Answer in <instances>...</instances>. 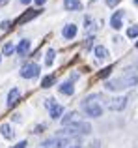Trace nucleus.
I'll list each match as a JSON object with an SVG mask.
<instances>
[{
  "mask_svg": "<svg viewBox=\"0 0 138 148\" xmlns=\"http://www.w3.org/2000/svg\"><path fill=\"white\" fill-rule=\"evenodd\" d=\"M127 98H112V99H108V103H106V109L108 111H123L125 107H127Z\"/></svg>",
  "mask_w": 138,
  "mask_h": 148,
  "instance_id": "5",
  "label": "nucleus"
},
{
  "mask_svg": "<svg viewBox=\"0 0 138 148\" xmlns=\"http://www.w3.org/2000/svg\"><path fill=\"white\" fill-rule=\"evenodd\" d=\"M64 8L66 10H82L80 0H64Z\"/></svg>",
  "mask_w": 138,
  "mask_h": 148,
  "instance_id": "15",
  "label": "nucleus"
},
{
  "mask_svg": "<svg viewBox=\"0 0 138 148\" xmlns=\"http://www.w3.org/2000/svg\"><path fill=\"white\" fill-rule=\"evenodd\" d=\"M90 133H91V126L88 122H80V120L69 124V126L62 127L58 131L60 137H80V135H90Z\"/></svg>",
  "mask_w": 138,
  "mask_h": 148,
  "instance_id": "2",
  "label": "nucleus"
},
{
  "mask_svg": "<svg viewBox=\"0 0 138 148\" xmlns=\"http://www.w3.org/2000/svg\"><path fill=\"white\" fill-rule=\"evenodd\" d=\"M7 2V0H0V6H4V4H6Z\"/></svg>",
  "mask_w": 138,
  "mask_h": 148,
  "instance_id": "30",
  "label": "nucleus"
},
{
  "mask_svg": "<svg viewBox=\"0 0 138 148\" xmlns=\"http://www.w3.org/2000/svg\"><path fill=\"white\" fill-rule=\"evenodd\" d=\"M135 47H136V49H138V40H136V43H135Z\"/></svg>",
  "mask_w": 138,
  "mask_h": 148,
  "instance_id": "31",
  "label": "nucleus"
},
{
  "mask_svg": "<svg viewBox=\"0 0 138 148\" xmlns=\"http://www.w3.org/2000/svg\"><path fill=\"white\" fill-rule=\"evenodd\" d=\"M0 133H2L4 139H13L15 137V133H13V130H11L9 124H2V126H0Z\"/></svg>",
  "mask_w": 138,
  "mask_h": 148,
  "instance_id": "12",
  "label": "nucleus"
},
{
  "mask_svg": "<svg viewBox=\"0 0 138 148\" xmlns=\"http://www.w3.org/2000/svg\"><path fill=\"white\" fill-rule=\"evenodd\" d=\"M0 60H2V56H0Z\"/></svg>",
  "mask_w": 138,
  "mask_h": 148,
  "instance_id": "34",
  "label": "nucleus"
},
{
  "mask_svg": "<svg viewBox=\"0 0 138 148\" xmlns=\"http://www.w3.org/2000/svg\"><path fill=\"white\" fill-rule=\"evenodd\" d=\"M58 90H60V94H64V96H73V94H75V86H73V83H62L58 86Z\"/></svg>",
  "mask_w": 138,
  "mask_h": 148,
  "instance_id": "11",
  "label": "nucleus"
},
{
  "mask_svg": "<svg viewBox=\"0 0 138 148\" xmlns=\"http://www.w3.org/2000/svg\"><path fill=\"white\" fill-rule=\"evenodd\" d=\"M37 75H39V66L37 64L30 62V64L22 66V69H21V77L22 79H34V77H37Z\"/></svg>",
  "mask_w": 138,
  "mask_h": 148,
  "instance_id": "4",
  "label": "nucleus"
},
{
  "mask_svg": "<svg viewBox=\"0 0 138 148\" xmlns=\"http://www.w3.org/2000/svg\"><path fill=\"white\" fill-rule=\"evenodd\" d=\"M90 148H101V143H99V141H91L90 143Z\"/></svg>",
  "mask_w": 138,
  "mask_h": 148,
  "instance_id": "24",
  "label": "nucleus"
},
{
  "mask_svg": "<svg viewBox=\"0 0 138 148\" xmlns=\"http://www.w3.org/2000/svg\"><path fill=\"white\" fill-rule=\"evenodd\" d=\"M9 25H11L9 21H2V25H0V28H2V30H7V28H9Z\"/></svg>",
  "mask_w": 138,
  "mask_h": 148,
  "instance_id": "23",
  "label": "nucleus"
},
{
  "mask_svg": "<svg viewBox=\"0 0 138 148\" xmlns=\"http://www.w3.org/2000/svg\"><path fill=\"white\" fill-rule=\"evenodd\" d=\"M93 98H88L82 101V109L84 112H86L88 116H91V118H99V116L103 114V107L99 103H95V101H91Z\"/></svg>",
  "mask_w": 138,
  "mask_h": 148,
  "instance_id": "3",
  "label": "nucleus"
},
{
  "mask_svg": "<svg viewBox=\"0 0 138 148\" xmlns=\"http://www.w3.org/2000/svg\"><path fill=\"white\" fill-rule=\"evenodd\" d=\"M121 23H123V10H118L116 13L112 15V19H110V25H112V28L120 30L121 28Z\"/></svg>",
  "mask_w": 138,
  "mask_h": 148,
  "instance_id": "6",
  "label": "nucleus"
},
{
  "mask_svg": "<svg viewBox=\"0 0 138 148\" xmlns=\"http://www.w3.org/2000/svg\"><path fill=\"white\" fill-rule=\"evenodd\" d=\"M67 148H80V145H71V146H67Z\"/></svg>",
  "mask_w": 138,
  "mask_h": 148,
  "instance_id": "29",
  "label": "nucleus"
},
{
  "mask_svg": "<svg viewBox=\"0 0 138 148\" xmlns=\"http://www.w3.org/2000/svg\"><path fill=\"white\" fill-rule=\"evenodd\" d=\"M54 49H49L47 51V56H45V64H47V66H52V64H54Z\"/></svg>",
  "mask_w": 138,
  "mask_h": 148,
  "instance_id": "18",
  "label": "nucleus"
},
{
  "mask_svg": "<svg viewBox=\"0 0 138 148\" xmlns=\"http://www.w3.org/2000/svg\"><path fill=\"white\" fill-rule=\"evenodd\" d=\"M136 68H138V62H136Z\"/></svg>",
  "mask_w": 138,
  "mask_h": 148,
  "instance_id": "33",
  "label": "nucleus"
},
{
  "mask_svg": "<svg viewBox=\"0 0 138 148\" xmlns=\"http://www.w3.org/2000/svg\"><path fill=\"white\" fill-rule=\"evenodd\" d=\"M52 84H54V75H47V77L41 79V88H49Z\"/></svg>",
  "mask_w": 138,
  "mask_h": 148,
  "instance_id": "17",
  "label": "nucleus"
},
{
  "mask_svg": "<svg viewBox=\"0 0 138 148\" xmlns=\"http://www.w3.org/2000/svg\"><path fill=\"white\" fill-rule=\"evenodd\" d=\"M62 114H64V107L62 105H52L51 107V118H54V120H58V118H62Z\"/></svg>",
  "mask_w": 138,
  "mask_h": 148,
  "instance_id": "14",
  "label": "nucleus"
},
{
  "mask_svg": "<svg viewBox=\"0 0 138 148\" xmlns=\"http://www.w3.org/2000/svg\"><path fill=\"white\" fill-rule=\"evenodd\" d=\"M108 73H110V68H106V69H103V71H101V77H106V75H108Z\"/></svg>",
  "mask_w": 138,
  "mask_h": 148,
  "instance_id": "26",
  "label": "nucleus"
},
{
  "mask_svg": "<svg viewBox=\"0 0 138 148\" xmlns=\"http://www.w3.org/2000/svg\"><path fill=\"white\" fill-rule=\"evenodd\" d=\"M93 53H95V56H97L99 60H105V58L108 56V49L103 47V45H97V47L93 49Z\"/></svg>",
  "mask_w": 138,
  "mask_h": 148,
  "instance_id": "16",
  "label": "nucleus"
},
{
  "mask_svg": "<svg viewBox=\"0 0 138 148\" xmlns=\"http://www.w3.org/2000/svg\"><path fill=\"white\" fill-rule=\"evenodd\" d=\"M15 51H17L19 56H26V54H28V51H30V41H28V40L19 41V45L15 47Z\"/></svg>",
  "mask_w": 138,
  "mask_h": 148,
  "instance_id": "8",
  "label": "nucleus"
},
{
  "mask_svg": "<svg viewBox=\"0 0 138 148\" xmlns=\"http://www.w3.org/2000/svg\"><path fill=\"white\" fill-rule=\"evenodd\" d=\"M76 32H78V28H76L75 25H67V26H64L62 36L66 38V40H73V38L76 36Z\"/></svg>",
  "mask_w": 138,
  "mask_h": 148,
  "instance_id": "7",
  "label": "nucleus"
},
{
  "mask_svg": "<svg viewBox=\"0 0 138 148\" xmlns=\"http://www.w3.org/2000/svg\"><path fill=\"white\" fill-rule=\"evenodd\" d=\"M43 130H45V126H43V124H41V126H37L36 130H34V133H41V131H43Z\"/></svg>",
  "mask_w": 138,
  "mask_h": 148,
  "instance_id": "25",
  "label": "nucleus"
},
{
  "mask_svg": "<svg viewBox=\"0 0 138 148\" xmlns=\"http://www.w3.org/2000/svg\"><path fill=\"white\" fill-rule=\"evenodd\" d=\"M26 146H28V143H26V141H21V143H17L13 148H26Z\"/></svg>",
  "mask_w": 138,
  "mask_h": 148,
  "instance_id": "22",
  "label": "nucleus"
},
{
  "mask_svg": "<svg viewBox=\"0 0 138 148\" xmlns=\"http://www.w3.org/2000/svg\"><path fill=\"white\" fill-rule=\"evenodd\" d=\"M120 2H121V0H106V6H108V8H114L116 4H120Z\"/></svg>",
  "mask_w": 138,
  "mask_h": 148,
  "instance_id": "21",
  "label": "nucleus"
},
{
  "mask_svg": "<svg viewBox=\"0 0 138 148\" xmlns=\"http://www.w3.org/2000/svg\"><path fill=\"white\" fill-rule=\"evenodd\" d=\"M136 84H138V71H135V68H127V69H123V73L120 77L106 81L105 88L106 90H112V92H120V90L133 88Z\"/></svg>",
  "mask_w": 138,
  "mask_h": 148,
  "instance_id": "1",
  "label": "nucleus"
},
{
  "mask_svg": "<svg viewBox=\"0 0 138 148\" xmlns=\"http://www.w3.org/2000/svg\"><path fill=\"white\" fill-rule=\"evenodd\" d=\"M39 13H41V10H28L24 15H21V17H19V23H21V25H22V23H28V21H32L34 17H37Z\"/></svg>",
  "mask_w": 138,
  "mask_h": 148,
  "instance_id": "10",
  "label": "nucleus"
},
{
  "mask_svg": "<svg viewBox=\"0 0 138 148\" xmlns=\"http://www.w3.org/2000/svg\"><path fill=\"white\" fill-rule=\"evenodd\" d=\"M127 38H138V26H131L127 30Z\"/></svg>",
  "mask_w": 138,
  "mask_h": 148,
  "instance_id": "20",
  "label": "nucleus"
},
{
  "mask_svg": "<svg viewBox=\"0 0 138 148\" xmlns=\"http://www.w3.org/2000/svg\"><path fill=\"white\" fill-rule=\"evenodd\" d=\"M34 2H36L37 6H43V4H45V0H34Z\"/></svg>",
  "mask_w": 138,
  "mask_h": 148,
  "instance_id": "27",
  "label": "nucleus"
},
{
  "mask_svg": "<svg viewBox=\"0 0 138 148\" xmlns=\"http://www.w3.org/2000/svg\"><path fill=\"white\" fill-rule=\"evenodd\" d=\"M76 120H78V112L73 111V112H67V114L62 118V124H64V127H66V126H69V124L76 122Z\"/></svg>",
  "mask_w": 138,
  "mask_h": 148,
  "instance_id": "13",
  "label": "nucleus"
},
{
  "mask_svg": "<svg viewBox=\"0 0 138 148\" xmlns=\"http://www.w3.org/2000/svg\"><path fill=\"white\" fill-rule=\"evenodd\" d=\"M32 0H21V4H30Z\"/></svg>",
  "mask_w": 138,
  "mask_h": 148,
  "instance_id": "28",
  "label": "nucleus"
},
{
  "mask_svg": "<svg viewBox=\"0 0 138 148\" xmlns=\"http://www.w3.org/2000/svg\"><path fill=\"white\" fill-rule=\"evenodd\" d=\"M19 98H21V92H19V88H11L9 94H7V107H13V105L19 101Z\"/></svg>",
  "mask_w": 138,
  "mask_h": 148,
  "instance_id": "9",
  "label": "nucleus"
},
{
  "mask_svg": "<svg viewBox=\"0 0 138 148\" xmlns=\"http://www.w3.org/2000/svg\"><path fill=\"white\" fill-rule=\"evenodd\" d=\"M2 53H4V56H9V54H13V53H15L13 43H6V45L2 47Z\"/></svg>",
  "mask_w": 138,
  "mask_h": 148,
  "instance_id": "19",
  "label": "nucleus"
},
{
  "mask_svg": "<svg viewBox=\"0 0 138 148\" xmlns=\"http://www.w3.org/2000/svg\"><path fill=\"white\" fill-rule=\"evenodd\" d=\"M135 4H138V0H135Z\"/></svg>",
  "mask_w": 138,
  "mask_h": 148,
  "instance_id": "32",
  "label": "nucleus"
}]
</instances>
